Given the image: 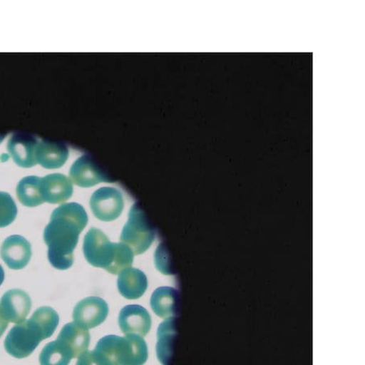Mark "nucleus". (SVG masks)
<instances>
[{
	"label": "nucleus",
	"instance_id": "f257e3e1",
	"mask_svg": "<svg viewBox=\"0 0 365 365\" xmlns=\"http://www.w3.org/2000/svg\"><path fill=\"white\" fill-rule=\"evenodd\" d=\"M87 223L86 211L78 203H66L53 211L43 234L53 267L63 270L73 266V252Z\"/></svg>",
	"mask_w": 365,
	"mask_h": 365
},
{
	"label": "nucleus",
	"instance_id": "f8f14e48",
	"mask_svg": "<svg viewBox=\"0 0 365 365\" xmlns=\"http://www.w3.org/2000/svg\"><path fill=\"white\" fill-rule=\"evenodd\" d=\"M32 302L28 294L20 289L6 292L0 302V309L9 322L21 323L31 312Z\"/></svg>",
	"mask_w": 365,
	"mask_h": 365
},
{
	"label": "nucleus",
	"instance_id": "2eb2a0df",
	"mask_svg": "<svg viewBox=\"0 0 365 365\" xmlns=\"http://www.w3.org/2000/svg\"><path fill=\"white\" fill-rule=\"evenodd\" d=\"M69 150L61 141L40 140L36 150V161L44 168L57 169L68 160Z\"/></svg>",
	"mask_w": 365,
	"mask_h": 365
},
{
	"label": "nucleus",
	"instance_id": "0eeeda50",
	"mask_svg": "<svg viewBox=\"0 0 365 365\" xmlns=\"http://www.w3.org/2000/svg\"><path fill=\"white\" fill-rule=\"evenodd\" d=\"M69 176L75 185L90 187L99 182H113L110 175L101 165L90 155H84L76 160L70 168Z\"/></svg>",
	"mask_w": 365,
	"mask_h": 365
},
{
	"label": "nucleus",
	"instance_id": "4468645a",
	"mask_svg": "<svg viewBox=\"0 0 365 365\" xmlns=\"http://www.w3.org/2000/svg\"><path fill=\"white\" fill-rule=\"evenodd\" d=\"M41 188L44 202L51 204L66 202L73 193V182L60 173L46 175L41 180Z\"/></svg>",
	"mask_w": 365,
	"mask_h": 365
},
{
	"label": "nucleus",
	"instance_id": "412c9836",
	"mask_svg": "<svg viewBox=\"0 0 365 365\" xmlns=\"http://www.w3.org/2000/svg\"><path fill=\"white\" fill-rule=\"evenodd\" d=\"M17 215L14 200L8 192H0V227H5L13 222Z\"/></svg>",
	"mask_w": 365,
	"mask_h": 365
},
{
	"label": "nucleus",
	"instance_id": "b1692460",
	"mask_svg": "<svg viewBox=\"0 0 365 365\" xmlns=\"http://www.w3.org/2000/svg\"><path fill=\"white\" fill-rule=\"evenodd\" d=\"M9 322L6 320L2 314L1 309H0V338L2 337V335L6 331V329L8 328Z\"/></svg>",
	"mask_w": 365,
	"mask_h": 365
},
{
	"label": "nucleus",
	"instance_id": "20e7f679",
	"mask_svg": "<svg viewBox=\"0 0 365 365\" xmlns=\"http://www.w3.org/2000/svg\"><path fill=\"white\" fill-rule=\"evenodd\" d=\"M155 239V230L141 205L135 203L128 213V220L123 228L120 240L137 255L150 248Z\"/></svg>",
	"mask_w": 365,
	"mask_h": 365
},
{
	"label": "nucleus",
	"instance_id": "a211bd4d",
	"mask_svg": "<svg viewBox=\"0 0 365 365\" xmlns=\"http://www.w3.org/2000/svg\"><path fill=\"white\" fill-rule=\"evenodd\" d=\"M176 321L174 317L167 319L160 324L158 329L156 351L158 361L163 365H172L175 339L176 336Z\"/></svg>",
	"mask_w": 365,
	"mask_h": 365
},
{
	"label": "nucleus",
	"instance_id": "423d86ee",
	"mask_svg": "<svg viewBox=\"0 0 365 365\" xmlns=\"http://www.w3.org/2000/svg\"><path fill=\"white\" fill-rule=\"evenodd\" d=\"M91 207L98 220L110 222L121 215L125 202L120 190L113 187H103L93 193Z\"/></svg>",
	"mask_w": 365,
	"mask_h": 365
},
{
	"label": "nucleus",
	"instance_id": "f03ea898",
	"mask_svg": "<svg viewBox=\"0 0 365 365\" xmlns=\"http://www.w3.org/2000/svg\"><path fill=\"white\" fill-rule=\"evenodd\" d=\"M83 252L93 267L103 268L110 274H119L133 263L134 252L123 243L110 242L101 230L92 227L86 235Z\"/></svg>",
	"mask_w": 365,
	"mask_h": 365
},
{
	"label": "nucleus",
	"instance_id": "393cba45",
	"mask_svg": "<svg viewBox=\"0 0 365 365\" xmlns=\"http://www.w3.org/2000/svg\"><path fill=\"white\" fill-rule=\"evenodd\" d=\"M4 281V270L1 264H0V286L2 285Z\"/></svg>",
	"mask_w": 365,
	"mask_h": 365
},
{
	"label": "nucleus",
	"instance_id": "39448f33",
	"mask_svg": "<svg viewBox=\"0 0 365 365\" xmlns=\"http://www.w3.org/2000/svg\"><path fill=\"white\" fill-rule=\"evenodd\" d=\"M48 338L39 324L31 317L11 329L4 347L11 356L23 359L31 356L39 344Z\"/></svg>",
	"mask_w": 365,
	"mask_h": 365
},
{
	"label": "nucleus",
	"instance_id": "5701e85b",
	"mask_svg": "<svg viewBox=\"0 0 365 365\" xmlns=\"http://www.w3.org/2000/svg\"><path fill=\"white\" fill-rule=\"evenodd\" d=\"M76 365H110L103 356L94 349L93 351H86L81 354Z\"/></svg>",
	"mask_w": 365,
	"mask_h": 365
},
{
	"label": "nucleus",
	"instance_id": "9b49d317",
	"mask_svg": "<svg viewBox=\"0 0 365 365\" xmlns=\"http://www.w3.org/2000/svg\"><path fill=\"white\" fill-rule=\"evenodd\" d=\"M119 325L123 334L145 337L150 331L151 317L143 306L127 305L120 311Z\"/></svg>",
	"mask_w": 365,
	"mask_h": 365
},
{
	"label": "nucleus",
	"instance_id": "f3484780",
	"mask_svg": "<svg viewBox=\"0 0 365 365\" xmlns=\"http://www.w3.org/2000/svg\"><path fill=\"white\" fill-rule=\"evenodd\" d=\"M118 289L121 295L128 299L143 297L148 287V280L143 272L136 268L123 270L117 281Z\"/></svg>",
	"mask_w": 365,
	"mask_h": 365
},
{
	"label": "nucleus",
	"instance_id": "1a4fd4ad",
	"mask_svg": "<svg viewBox=\"0 0 365 365\" xmlns=\"http://www.w3.org/2000/svg\"><path fill=\"white\" fill-rule=\"evenodd\" d=\"M38 143V138L31 133H16L11 135L7 148L16 165L29 168L37 164L36 150Z\"/></svg>",
	"mask_w": 365,
	"mask_h": 365
},
{
	"label": "nucleus",
	"instance_id": "ddd939ff",
	"mask_svg": "<svg viewBox=\"0 0 365 365\" xmlns=\"http://www.w3.org/2000/svg\"><path fill=\"white\" fill-rule=\"evenodd\" d=\"M57 341L73 359L79 357L89 349L91 335L86 328L70 322L63 327Z\"/></svg>",
	"mask_w": 365,
	"mask_h": 365
},
{
	"label": "nucleus",
	"instance_id": "9d476101",
	"mask_svg": "<svg viewBox=\"0 0 365 365\" xmlns=\"http://www.w3.org/2000/svg\"><path fill=\"white\" fill-rule=\"evenodd\" d=\"M0 255L11 269L25 268L32 256L31 245L19 235H11L4 241Z\"/></svg>",
	"mask_w": 365,
	"mask_h": 365
},
{
	"label": "nucleus",
	"instance_id": "6e6552de",
	"mask_svg": "<svg viewBox=\"0 0 365 365\" xmlns=\"http://www.w3.org/2000/svg\"><path fill=\"white\" fill-rule=\"evenodd\" d=\"M108 313V305L103 299L91 297L76 305L73 317L75 323L89 329L101 325Z\"/></svg>",
	"mask_w": 365,
	"mask_h": 365
},
{
	"label": "nucleus",
	"instance_id": "dca6fc26",
	"mask_svg": "<svg viewBox=\"0 0 365 365\" xmlns=\"http://www.w3.org/2000/svg\"><path fill=\"white\" fill-rule=\"evenodd\" d=\"M150 305L155 314L162 319L175 317L179 314V292L173 287H158L153 293Z\"/></svg>",
	"mask_w": 365,
	"mask_h": 365
},
{
	"label": "nucleus",
	"instance_id": "4be33fe9",
	"mask_svg": "<svg viewBox=\"0 0 365 365\" xmlns=\"http://www.w3.org/2000/svg\"><path fill=\"white\" fill-rule=\"evenodd\" d=\"M155 266L160 272L164 274H173L172 264H170L169 253L167 246L165 244H160L155 251Z\"/></svg>",
	"mask_w": 365,
	"mask_h": 365
},
{
	"label": "nucleus",
	"instance_id": "a878e982",
	"mask_svg": "<svg viewBox=\"0 0 365 365\" xmlns=\"http://www.w3.org/2000/svg\"><path fill=\"white\" fill-rule=\"evenodd\" d=\"M5 138V134L0 133V143H2V141L4 140Z\"/></svg>",
	"mask_w": 365,
	"mask_h": 365
},
{
	"label": "nucleus",
	"instance_id": "6ab92c4d",
	"mask_svg": "<svg viewBox=\"0 0 365 365\" xmlns=\"http://www.w3.org/2000/svg\"><path fill=\"white\" fill-rule=\"evenodd\" d=\"M41 180L38 176H27L17 185L16 195L22 205L35 207L44 202L41 188Z\"/></svg>",
	"mask_w": 365,
	"mask_h": 365
},
{
	"label": "nucleus",
	"instance_id": "aec40b11",
	"mask_svg": "<svg viewBox=\"0 0 365 365\" xmlns=\"http://www.w3.org/2000/svg\"><path fill=\"white\" fill-rule=\"evenodd\" d=\"M72 356L58 341L47 344L39 357L41 365H68Z\"/></svg>",
	"mask_w": 365,
	"mask_h": 365
},
{
	"label": "nucleus",
	"instance_id": "7ed1b4c3",
	"mask_svg": "<svg viewBox=\"0 0 365 365\" xmlns=\"http://www.w3.org/2000/svg\"><path fill=\"white\" fill-rule=\"evenodd\" d=\"M96 350L110 365H143L148 359L145 341L136 334L108 335L98 341Z\"/></svg>",
	"mask_w": 365,
	"mask_h": 365
}]
</instances>
